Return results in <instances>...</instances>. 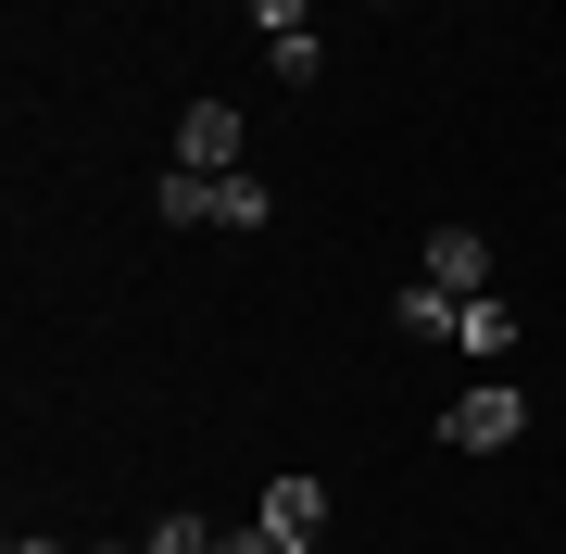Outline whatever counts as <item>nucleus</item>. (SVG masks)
I'll return each mask as SVG.
<instances>
[{"mask_svg": "<svg viewBox=\"0 0 566 554\" xmlns=\"http://www.w3.org/2000/svg\"><path fill=\"white\" fill-rule=\"evenodd\" d=\"M516 429H528V390H516V378H479V390H453V416H441V441H453V453H504Z\"/></svg>", "mask_w": 566, "mask_h": 554, "instance_id": "f257e3e1", "label": "nucleus"}, {"mask_svg": "<svg viewBox=\"0 0 566 554\" xmlns=\"http://www.w3.org/2000/svg\"><path fill=\"white\" fill-rule=\"evenodd\" d=\"M240 139H252L240 102H189L177 114V165H202V177H240Z\"/></svg>", "mask_w": 566, "mask_h": 554, "instance_id": "f03ea898", "label": "nucleus"}, {"mask_svg": "<svg viewBox=\"0 0 566 554\" xmlns=\"http://www.w3.org/2000/svg\"><path fill=\"white\" fill-rule=\"evenodd\" d=\"M264 530H277V542H303V554H327V479H264Z\"/></svg>", "mask_w": 566, "mask_h": 554, "instance_id": "7ed1b4c3", "label": "nucleus"}, {"mask_svg": "<svg viewBox=\"0 0 566 554\" xmlns=\"http://www.w3.org/2000/svg\"><path fill=\"white\" fill-rule=\"evenodd\" d=\"M428 290H453V303L491 290V240H479V227H441V240H428Z\"/></svg>", "mask_w": 566, "mask_h": 554, "instance_id": "20e7f679", "label": "nucleus"}, {"mask_svg": "<svg viewBox=\"0 0 566 554\" xmlns=\"http://www.w3.org/2000/svg\"><path fill=\"white\" fill-rule=\"evenodd\" d=\"M151 215H164V227H214V177H202V165L151 177Z\"/></svg>", "mask_w": 566, "mask_h": 554, "instance_id": "39448f33", "label": "nucleus"}, {"mask_svg": "<svg viewBox=\"0 0 566 554\" xmlns=\"http://www.w3.org/2000/svg\"><path fill=\"white\" fill-rule=\"evenodd\" d=\"M390 315H403V341H465V303H453V290H428V278H416Z\"/></svg>", "mask_w": 566, "mask_h": 554, "instance_id": "423d86ee", "label": "nucleus"}, {"mask_svg": "<svg viewBox=\"0 0 566 554\" xmlns=\"http://www.w3.org/2000/svg\"><path fill=\"white\" fill-rule=\"evenodd\" d=\"M465 353H491V366L516 353V303H504V290H479V303H465Z\"/></svg>", "mask_w": 566, "mask_h": 554, "instance_id": "0eeeda50", "label": "nucleus"}, {"mask_svg": "<svg viewBox=\"0 0 566 554\" xmlns=\"http://www.w3.org/2000/svg\"><path fill=\"white\" fill-rule=\"evenodd\" d=\"M264 215H277L264 177H214V227H264Z\"/></svg>", "mask_w": 566, "mask_h": 554, "instance_id": "6e6552de", "label": "nucleus"}, {"mask_svg": "<svg viewBox=\"0 0 566 554\" xmlns=\"http://www.w3.org/2000/svg\"><path fill=\"white\" fill-rule=\"evenodd\" d=\"M214 542H227L214 516H189V504H177V516H151V542H139V554H214Z\"/></svg>", "mask_w": 566, "mask_h": 554, "instance_id": "1a4fd4ad", "label": "nucleus"}, {"mask_svg": "<svg viewBox=\"0 0 566 554\" xmlns=\"http://www.w3.org/2000/svg\"><path fill=\"white\" fill-rule=\"evenodd\" d=\"M264 63H277V76H303V88L327 76V51H315V25H290V39H264Z\"/></svg>", "mask_w": 566, "mask_h": 554, "instance_id": "9d476101", "label": "nucleus"}, {"mask_svg": "<svg viewBox=\"0 0 566 554\" xmlns=\"http://www.w3.org/2000/svg\"><path fill=\"white\" fill-rule=\"evenodd\" d=\"M214 554H303V542H277V530H264V516H240V530H227Z\"/></svg>", "mask_w": 566, "mask_h": 554, "instance_id": "9b49d317", "label": "nucleus"}, {"mask_svg": "<svg viewBox=\"0 0 566 554\" xmlns=\"http://www.w3.org/2000/svg\"><path fill=\"white\" fill-rule=\"evenodd\" d=\"M252 25H264V39H290V25H315V0H252Z\"/></svg>", "mask_w": 566, "mask_h": 554, "instance_id": "f8f14e48", "label": "nucleus"}, {"mask_svg": "<svg viewBox=\"0 0 566 554\" xmlns=\"http://www.w3.org/2000/svg\"><path fill=\"white\" fill-rule=\"evenodd\" d=\"M0 554H63V542H39V530H13V542H0Z\"/></svg>", "mask_w": 566, "mask_h": 554, "instance_id": "ddd939ff", "label": "nucleus"}, {"mask_svg": "<svg viewBox=\"0 0 566 554\" xmlns=\"http://www.w3.org/2000/svg\"><path fill=\"white\" fill-rule=\"evenodd\" d=\"M365 13H390V0H365Z\"/></svg>", "mask_w": 566, "mask_h": 554, "instance_id": "4468645a", "label": "nucleus"}]
</instances>
